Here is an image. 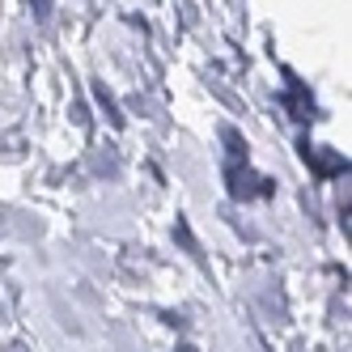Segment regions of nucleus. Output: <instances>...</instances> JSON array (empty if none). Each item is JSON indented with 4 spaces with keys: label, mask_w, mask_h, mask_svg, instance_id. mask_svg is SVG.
<instances>
[{
    "label": "nucleus",
    "mask_w": 352,
    "mask_h": 352,
    "mask_svg": "<svg viewBox=\"0 0 352 352\" xmlns=\"http://www.w3.org/2000/svg\"><path fill=\"white\" fill-rule=\"evenodd\" d=\"M47 9H52V0H34V13L38 17H47Z\"/></svg>",
    "instance_id": "obj_1"
}]
</instances>
